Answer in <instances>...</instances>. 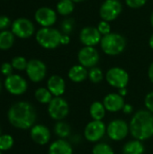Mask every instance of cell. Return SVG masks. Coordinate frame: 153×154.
I'll return each instance as SVG.
<instances>
[{"instance_id":"6da1fadb","label":"cell","mask_w":153,"mask_h":154,"mask_svg":"<svg viewBox=\"0 0 153 154\" xmlns=\"http://www.w3.org/2000/svg\"><path fill=\"white\" fill-rule=\"evenodd\" d=\"M7 118L14 127L21 130H27L34 125L37 114L31 103L18 101L10 106L7 112Z\"/></svg>"},{"instance_id":"7a4b0ae2","label":"cell","mask_w":153,"mask_h":154,"mask_svg":"<svg viewBox=\"0 0 153 154\" xmlns=\"http://www.w3.org/2000/svg\"><path fill=\"white\" fill-rule=\"evenodd\" d=\"M132 136L139 141H145L153 136V114L148 110L136 112L129 124Z\"/></svg>"},{"instance_id":"3957f363","label":"cell","mask_w":153,"mask_h":154,"mask_svg":"<svg viewBox=\"0 0 153 154\" xmlns=\"http://www.w3.org/2000/svg\"><path fill=\"white\" fill-rule=\"evenodd\" d=\"M102 51L109 56H115L121 54L126 46V41L124 37L119 33L110 32L104 35L100 42Z\"/></svg>"},{"instance_id":"277c9868","label":"cell","mask_w":153,"mask_h":154,"mask_svg":"<svg viewBox=\"0 0 153 154\" xmlns=\"http://www.w3.org/2000/svg\"><path fill=\"white\" fill-rule=\"evenodd\" d=\"M61 33L59 30L51 27L41 28L35 35L36 41L44 49L52 50L60 44Z\"/></svg>"},{"instance_id":"5b68a950","label":"cell","mask_w":153,"mask_h":154,"mask_svg":"<svg viewBox=\"0 0 153 154\" xmlns=\"http://www.w3.org/2000/svg\"><path fill=\"white\" fill-rule=\"evenodd\" d=\"M69 113L68 102L61 97H54L48 105V114L55 121H62Z\"/></svg>"},{"instance_id":"8992f818","label":"cell","mask_w":153,"mask_h":154,"mask_svg":"<svg viewBox=\"0 0 153 154\" xmlns=\"http://www.w3.org/2000/svg\"><path fill=\"white\" fill-rule=\"evenodd\" d=\"M130 133L129 125L122 119L112 120L106 125V134L108 137L115 142L123 141Z\"/></svg>"},{"instance_id":"52a82bcc","label":"cell","mask_w":153,"mask_h":154,"mask_svg":"<svg viewBox=\"0 0 153 154\" xmlns=\"http://www.w3.org/2000/svg\"><path fill=\"white\" fill-rule=\"evenodd\" d=\"M106 80L113 88L118 89L124 88L129 83V74L120 67H113L107 70Z\"/></svg>"},{"instance_id":"ba28073f","label":"cell","mask_w":153,"mask_h":154,"mask_svg":"<svg viewBox=\"0 0 153 154\" xmlns=\"http://www.w3.org/2000/svg\"><path fill=\"white\" fill-rule=\"evenodd\" d=\"M35 28L32 22L27 18H17L11 25V32L20 39H28L34 33Z\"/></svg>"},{"instance_id":"9c48e42d","label":"cell","mask_w":153,"mask_h":154,"mask_svg":"<svg viewBox=\"0 0 153 154\" xmlns=\"http://www.w3.org/2000/svg\"><path fill=\"white\" fill-rule=\"evenodd\" d=\"M122 11L123 5L119 0H105L100 6L99 14L104 21L109 23L115 20Z\"/></svg>"},{"instance_id":"30bf717a","label":"cell","mask_w":153,"mask_h":154,"mask_svg":"<svg viewBox=\"0 0 153 154\" xmlns=\"http://www.w3.org/2000/svg\"><path fill=\"white\" fill-rule=\"evenodd\" d=\"M106 134V125L103 121L92 120L84 129V136L90 143H98Z\"/></svg>"},{"instance_id":"8fae6325","label":"cell","mask_w":153,"mask_h":154,"mask_svg":"<svg viewBox=\"0 0 153 154\" xmlns=\"http://www.w3.org/2000/svg\"><path fill=\"white\" fill-rule=\"evenodd\" d=\"M26 74L29 79L34 83H39L44 79L47 73V67L45 63L40 60H31L28 61L26 67Z\"/></svg>"},{"instance_id":"7c38bea8","label":"cell","mask_w":153,"mask_h":154,"mask_svg":"<svg viewBox=\"0 0 153 154\" xmlns=\"http://www.w3.org/2000/svg\"><path fill=\"white\" fill-rule=\"evenodd\" d=\"M5 88L10 94L14 96H21L26 92L28 88V84L22 76L12 74L5 78Z\"/></svg>"},{"instance_id":"4fadbf2b","label":"cell","mask_w":153,"mask_h":154,"mask_svg":"<svg viewBox=\"0 0 153 154\" xmlns=\"http://www.w3.org/2000/svg\"><path fill=\"white\" fill-rule=\"evenodd\" d=\"M100 59L98 51L90 46L83 47L78 54V60L80 65L87 69H91L96 66Z\"/></svg>"},{"instance_id":"5bb4252c","label":"cell","mask_w":153,"mask_h":154,"mask_svg":"<svg viewBox=\"0 0 153 154\" xmlns=\"http://www.w3.org/2000/svg\"><path fill=\"white\" fill-rule=\"evenodd\" d=\"M35 21L42 27H51L57 20V14L56 12L48 7L42 6L37 9L34 14Z\"/></svg>"},{"instance_id":"9a60e30c","label":"cell","mask_w":153,"mask_h":154,"mask_svg":"<svg viewBox=\"0 0 153 154\" xmlns=\"http://www.w3.org/2000/svg\"><path fill=\"white\" fill-rule=\"evenodd\" d=\"M79 39L85 46L94 47L100 43L102 40V34L99 32L97 27L86 26L80 31Z\"/></svg>"},{"instance_id":"2e32d148","label":"cell","mask_w":153,"mask_h":154,"mask_svg":"<svg viewBox=\"0 0 153 154\" xmlns=\"http://www.w3.org/2000/svg\"><path fill=\"white\" fill-rule=\"evenodd\" d=\"M30 135L32 140L39 144V145H45L47 144L51 137V134L50 129L45 126L44 125H34L30 131Z\"/></svg>"},{"instance_id":"e0dca14e","label":"cell","mask_w":153,"mask_h":154,"mask_svg":"<svg viewBox=\"0 0 153 154\" xmlns=\"http://www.w3.org/2000/svg\"><path fill=\"white\" fill-rule=\"evenodd\" d=\"M103 104L106 111L110 113H117L123 110L125 101L124 98L118 93H109L104 97Z\"/></svg>"},{"instance_id":"ac0fdd59","label":"cell","mask_w":153,"mask_h":154,"mask_svg":"<svg viewBox=\"0 0 153 154\" xmlns=\"http://www.w3.org/2000/svg\"><path fill=\"white\" fill-rule=\"evenodd\" d=\"M47 88L53 97H61L66 90V83L62 77L52 75L47 81Z\"/></svg>"},{"instance_id":"d6986e66","label":"cell","mask_w":153,"mask_h":154,"mask_svg":"<svg viewBox=\"0 0 153 154\" xmlns=\"http://www.w3.org/2000/svg\"><path fill=\"white\" fill-rule=\"evenodd\" d=\"M48 154H73V148L65 139H58L50 145Z\"/></svg>"},{"instance_id":"ffe728a7","label":"cell","mask_w":153,"mask_h":154,"mask_svg":"<svg viewBox=\"0 0 153 154\" xmlns=\"http://www.w3.org/2000/svg\"><path fill=\"white\" fill-rule=\"evenodd\" d=\"M69 79L75 83H81L88 78V71L87 68L82 65H75L71 67L68 73Z\"/></svg>"},{"instance_id":"44dd1931","label":"cell","mask_w":153,"mask_h":154,"mask_svg":"<svg viewBox=\"0 0 153 154\" xmlns=\"http://www.w3.org/2000/svg\"><path fill=\"white\" fill-rule=\"evenodd\" d=\"M145 148L142 142L134 139L124 144L123 148V154H143Z\"/></svg>"},{"instance_id":"7402d4cb","label":"cell","mask_w":153,"mask_h":154,"mask_svg":"<svg viewBox=\"0 0 153 154\" xmlns=\"http://www.w3.org/2000/svg\"><path fill=\"white\" fill-rule=\"evenodd\" d=\"M106 109L103 102L95 101L91 104L89 107V114L93 120L102 121L103 118L106 116Z\"/></svg>"},{"instance_id":"603a6c76","label":"cell","mask_w":153,"mask_h":154,"mask_svg":"<svg viewBox=\"0 0 153 154\" xmlns=\"http://www.w3.org/2000/svg\"><path fill=\"white\" fill-rule=\"evenodd\" d=\"M14 42V35L11 31H1L0 32V50H9Z\"/></svg>"},{"instance_id":"cb8c5ba5","label":"cell","mask_w":153,"mask_h":154,"mask_svg":"<svg viewBox=\"0 0 153 154\" xmlns=\"http://www.w3.org/2000/svg\"><path fill=\"white\" fill-rule=\"evenodd\" d=\"M54 133L57 136L60 137V139H65L70 135L71 133V128L70 125L62 121H58L54 126Z\"/></svg>"},{"instance_id":"d4e9b609","label":"cell","mask_w":153,"mask_h":154,"mask_svg":"<svg viewBox=\"0 0 153 154\" xmlns=\"http://www.w3.org/2000/svg\"><path fill=\"white\" fill-rule=\"evenodd\" d=\"M34 97L39 103L47 104V105H49V103L53 98L52 94L50 92V90L47 88H39L38 89H36L34 93Z\"/></svg>"},{"instance_id":"484cf974","label":"cell","mask_w":153,"mask_h":154,"mask_svg":"<svg viewBox=\"0 0 153 154\" xmlns=\"http://www.w3.org/2000/svg\"><path fill=\"white\" fill-rule=\"evenodd\" d=\"M74 10V2L72 0H60L57 4V12L61 15H69Z\"/></svg>"},{"instance_id":"4316f807","label":"cell","mask_w":153,"mask_h":154,"mask_svg":"<svg viewBox=\"0 0 153 154\" xmlns=\"http://www.w3.org/2000/svg\"><path fill=\"white\" fill-rule=\"evenodd\" d=\"M88 79L92 83L95 84L100 83L104 79V74L102 69L98 67L91 68L88 71Z\"/></svg>"},{"instance_id":"83f0119b","label":"cell","mask_w":153,"mask_h":154,"mask_svg":"<svg viewBox=\"0 0 153 154\" xmlns=\"http://www.w3.org/2000/svg\"><path fill=\"white\" fill-rule=\"evenodd\" d=\"M92 154H115V152L108 143H98L93 147Z\"/></svg>"},{"instance_id":"f1b7e54d","label":"cell","mask_w":153,"mask_h":154,"mask_svg":"<svg viewBox=\"0 0 153 154\" xmlns=\"http://www.w3.org/2000/svg\"><path fill=\"white\" fill-rule=\"evenodd\" d=\"M14 146V138L10 134H1L0 135V151L5 152Z\"/></svg>"},{"instance_id":"f546056e","label":"cell","mask_w":153,"mask_h":154,"mask_svg":"<svg viewBox=\"0 0 153 154\" xmlns=\"http://www.w3.org/2000/svg\"><path fill=\"white\" fill-rule=\"evenodd\" d=\"M11 64H12L13 68L16 70H25L28 61L23 56H16L12 60Z\"/></svg>"},{"instance_id":"4dcf8cb0","label":"cell","mask_w":153,"mask_h":154,"mask_svg":"<svg viewBox=\"0 0 153 154\" xmlns=\"http://www.w3.org/2000/svg\"><path fill=\"white\" fill-rule=\"evenodd\" d=\"M60 28L63 32V34L69 35L74 30V20L72 18H67L63 20L60 24Z\"/></svg>"},{"instance_id":"1f68e13d","label":"cell","mask_w":153,"mask_h":154,"mask_svg":"<svg viewBox=\"0 0 153 154\" xmlns=\"http://www.w3.org/2000/svg\"><path fill=\"white\" fill-rule=\"evenodd\" d=\"M97 29L99 31V32L104 36V35H106V34H109L111 32V26L109 24L108 22L106 21H101L99 23H98V26H97Z\"/></svg>"},{"instance_id":"d6a6232c","label":"cell","mask_w":153,"mask_h":154,"mask_svg":"<svg viewBox=\"0 0 153 154\" xmlns=\"http://www.w3.org/2000/svg\"><path fill=\"white\" fill-rule=\"evenodd\" d=\"M13 69H14V68H13L12 64L9 63V62H4L1 65V68H0L1 73L5 77H8L10 75H12L13 74Z\"/></svg>"},{"instance_id":"836d02e7","label":"cell","mask_w":153,"mask_h":154,"mask_svg":"<svg viewBox=\"0 0 153 154\" xmlns=\"http://www.w3.org/2000/svg\"><path fill=\"white\" fill-rule=\"evenodd\" d=\"M144 104H145L146 109L153 114V91L146 95L145 99H144Z\"/></svg>"},{"instance_id":"e575fe53","label":"cell","mask_w":153,"mask_h":154,"mask_svg":"<svg viewBox=\"0 0 153 154\" xmlns=\"http://www.w3.org/2000/svg\"><path fill=\"white\" fill-rule=\"evenodd\" d=\"M147 0H125L126 5L131 8H140L145 5Z\"/></svg>"},{"instance_id":"d590c367","label":"cell","mask_w":153,"mask_h":154,"mask_svg":"<svg viewBox=\"0 0 153 154\" xmlns=\"http://www.w3.org/2000/svg\"><path fill=\"white\" fill-rule=\"evenodd\" d=\"M11 24V20L6 15H0V32L6 30Z\"/></svg>"},{"instance_id":"8d00e7d4","label":"cell","mask_w":153,"mask_h":154,"mask_svg":"<svg viewBox=\"0 0 153 154\" xmlns=\"http://www.w3.org/2000/svg\"><path fill=\"white\" fill-rule=\"evenodd\" d=\"M122 111H123L124 114H125V115H131V114L133 112V106L130 105V104H125Z\"/></svg>"},{"instance_id":"74e56055","label":"cell","mask_w":153,"mask_h":154,"mask_svg":"<svg viewBox=\"0 0 153 154\" xmlns=\"http://www.w3.org/2000/svg\"><path fill=\"white\" fill-rule=\"evenodd\" d=\"M70 42V38L69 35H66V34H62L61 35V39H60V44L62 45H67L69 44Z\"/></svg>"},{"instance_id":"f35d334b","label":"cell","mask_w":153,"mask_h":154,"mask_svg":"<svg viewBox=\"0 0 153 154\" xmlns=\"http://www.w3.org/2000/svg\"><path fill=\"white\" fill-rule=\"evenodd\" d=\"M148 76H149L150 80L151 81V83L153 84V62L150 65V68H149V70H148Z\"/></svg>"},{"instance_id":"ab89813d","label":"cell","mask_w":153,"mask_h":154,"mask_svg":"<svg viewBox=\"0 0 153 154\" xmlns=\"http://www.w3.org/2000/svg\"><path fill=\"white\" fill-rule=\"evenodd\" d=\"M118 94H119V95H121L123 97H125V96L127 95V89H126V88L119 89V91H118Z\"/></svg>"},{"instance_id":"60d3db41","label":"cell","mask_w":153,"mask_h":154,"mask_svg":"<svg viewBox=\"0 0 153 154\" xmlns=\"http://www.w3.org/2000/svg\"><path fill=\"white\" fill-rule=\"evenodd\" d=\"M149 44H150V47H151V49H153V34L151 36V38H150Z\"/></svg>"},{"instance_id":"b9f144b4","label":"cell","mask_w":153,"mask_h":154,"mask_svg":"<svg viewBox=\"0 0 153 154\" xmlns=\"http://www.w3.org/2000/svg\"><path fill=\"white\" fill-rule=\"evenodd\" d=\"M151 25H152L153 27V12L152 14H151Z\"/></svg>"},{"instance_id":"7bdbcfd3","label":"cell","mask_w":153,"mask_h":154,"mask_svg":"<svg viewBox=\"0 0 153 154\" xmlns=\"http://www.w3.org/2000/svg\"><path fill=\"white\" fill-rule=\"evenodd\" d=\"M74 3H78V2H83V1H85V0H72Z\"/></svg>"},{"instance_id":"ee69618b","label":"cell","mask_w":153,"mask_h":154,"mask_svg":"<svg viewBox=\"0 0 153 154\" xmlns=\"http://www.w3.org/2000/svg\"><path fill=\"white\" fill-rule=\"evenodd\" d=\"M1 88H2V85H1V81H0V91H1Z\"/></svg>"},{"instance_id":"f6af8a7d","label":"cell","mask_w":153,"mask_h":154,"mask_svg":"<svg viewBox=\"0 0 153 154\" xmlns=\"http://www.w3.org/2000/svg\"><path fill=\"white\" fill-rule=\"evenodd\" d=\"M2 134V130H1V127H0V135Z\"/></svg>"},{"instance_id":"bcb514c9","label":"cell","mask_w":153,"mask_h":154,"mask_svg":"<svg viewBox=\"0 0 153 154\" xmlns=\"http://www.w3.org/2000/svg\"><path fill=\"white\" fill-rule=\"evenodd\" d=\"M0 154H2V153H1V151H0Z\"/></svg>"}]
</instances>
